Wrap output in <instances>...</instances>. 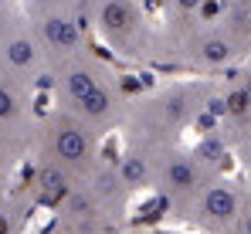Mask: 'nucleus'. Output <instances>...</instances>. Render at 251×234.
I'll return each mask as SVG.
<instances>
[{"mask_svg":"<svg viewBox=\"0 0 251 234\" xmlns=\"http://www.w3.org/2000/svg\"><path fill=\"white\" fill-rule=\"evenodd\" d=\"M44 38H48V44H54V48H61V51H72V48H78V41H82V34H78V24H72L68 17H48L41 24Z\"/></svg>","mask_w":251,"mask_h":234,"instance_id":"nucleus-1","label":"nucleus"},{"mask_svg":"<svg viewBox=\"0 0 251 234\" xmlns=\"http://www.w3.org/2000/svg\"><path fill=\"white\" fill-rule=\"evenodd\" d=\"M204 210L214 221H231L238 214V194L231 187H210L204 197Z\"/></svg>","mask_w":251,"mask_h":234,"instance_id":"nucleus-2","label":"nucleus"},{"mask_svg":"<svg viewBox=\"0 0 251 234\" xmlns=\"http://www.w3.org/2000/svg\"><path fill=\"white\" fill-rule=\"evenodd\" d=\"M54 150L61 159H68V163H78L85 153H88V139H85L78 129H61L58 136H54Z\"/></svg>","mask_w":251,"mask_h":234,"instance_id":"nucleus-3","label":"nucleus"},{"mask_svg":"<svg viewBox=\"0 0 251 234\" xmlns=\"http://www.w3.org/2000/svg\"><path fill=\"white\" fill-rule=\"evenodd\" d=\"M102 24H105L109 34H123L126 27L132 24V14H129V7H126L123 0H109L102 7Z\"/></svg>","mask_w":251,"mask_h":234,"instance_id":"nucleus-4","label":"nucleus"},{"mask_svg":"<svg viewBox=\"0 0 251 234\" xmlns=\"http://www.w3.org/2000/svg\"><path fill=\"white\" fill-rule=\"evenodd\" d=\"M167 183H170V187H176V190L194 187V183H197V170H194V163H190V159H170Z\"/></svg>","mask_w":251,"mask_h":234,"instance_id":"nucleus-5","label":"nucleus"},{"mask_svg":"<svg viewBox=\"0 0 251 234\" xmlns=\"http://www.w3.org/2000/svg\"><path fill=\"white\" fill-rule=\"evenodd\" d=\"M109 105H112V99H109V92L105 88H88L85 95H78V109H82L85 116H105L109 112Z\"/></svg>","mask_w":251,"mask_h":234,"instance_id":"nucleus-6","label":"nucleus"},{"mask_svg":"<svg viewBox=\"0 0 251 234\" xmlns=\"http://www.w3.org/2000/svg\"><path fill=\"white\" fill-rule=\"evenodd\" d=\"M38 187H41V194L48 197V200H58V197L68 194V180H65L61 170H54V166H44V170H41Z\"/></svg>","mask_w":251,"mask_h":234,"instance_id":"nucleus-7","label":"nucleus"},{"mask_svg":"<svg viewBox=\"0 0 251 234\" xmlns=\"http://www.w3.org/2000/svg\"><path fill=\"white\" fill-rule=\"evenodd\" d=\"M3 58H7V65H14V68H27L31 61H34V44L24 38L10 41L7 48H3Z\"/></svg>","mask_w":251,"mask_h":234,"instance_id":"nucleus-8","label":"nucleus"},{"mask_svg":"<svg viewBox=\"0 0 251 234\" xmlns=\"http://www.w3.org/2000/svg\"><path fill=\"white\" fill-rule=\"evenodd\" d=\"M201 58H204L207 65H224V61L231 58V44L224 38H210V41H204V48H201Z\"/></svg>","mask_w":251,"mask_h":234,"instance_id":"nucleus-9","label":"nucleus"},{"mask_svg":"<svg viewBox=\"0 0 251 234\" xmlns=\"http://www.w3.org/2000/svg\"><path fill=\"white\" fill-rule=\"evenodd\" d=\"M146 177H150V170H146V163H143L139 156H129L123 163V180L126 183H143Z\"/></svg>","mask_w":251,"mask_h":234,"instance_id":"nucleus-10","label":"nucleus"},{"mask_svg":"<svg viewBox=\"0 0 251 234\" xmlns=\"http://www.w3.org/2000/svg\"><path fill=\"white\" fill-rule=\"evenodd\" d=\"M65 85H68V92L78 99V95H85L88 88H95V78L88 75V72H72V75L65 78Z\"/></svg>","mask_w":251,"mask_h":234,"instance_id":"nucleus-11","label":"nucleus"},{"mask_svg":"<svg viewBox=\"0 0 251 234\" xmlns=\"http://www.w3.org/2000/svg\"><path fill=\"white\" fill-rule=\"evenodd\" d=\"M224 112H234V116H245V112H248V92H245V88H238V92H231V95L224 99Z\"/></svg>","mask_w":251,"mask_h":234,"instance_id":"nucleus-12","label":"nucleus"},{"mask_svg":"<svg viewBox=\"0 0 251 234\" xmlns=\"http://www.w3.org/2000/svg\"><path fill=\"white\" fill-rule=\"evenodd\" d=\"M14 112H17V99H14V95L0 85V119H10Z\"/></svg>","mask_w":251,"mask_h":234,"instance_id":"nucleus-13","label":"nucleus"},{"mask_svg":"<svg viewBox=\"0 0 251 234\" xmlns=\"http://www.w3.org/2000/svg\"><path fill=\"white\" fill-rule=\"evenodd\" d=\"M167 116L173 119V122L183 116V99H180V95H176V99H167Z\"/></svg>","mask_w":251,"mask_h":234,"instance_id":"nucleus-14","label":"nucleus"},{"mask_svg":"<svg viewBox=\"0 0 251 234\" xmlns=\"http://www.w3.org/2000/svg\"><path fill=\"white\" fill-rule=\"evenodd\" d=\"M217 153H221V146H217L214 139H207V143H204V146L197 150V156H207V159H214V156H217Z\"/></svg>","mask_w":251,"mask_h":234,"instance_id":"nucleus-15","label":"nucleus"},{"mask_svg":"<svg viewBox=\"0 0 251 234\" xmlns=\"http://www.w3.org/2000/svg\"><path fill=\"white\" fill-rule=\"evenodd\" d=\"M201 3H204V0H176L180 10H194V7H201Z\"/></svg>","mask_w":251,"mask_h":234,"instance_id":"nucleus-16","label":"nucleus"},{"mask_svg":"<svg viewBox=\"0 0 251 234\" xmlns=\"http://www.w3.org/2000/svg\"><path fill=\"white\" fill-rule=\"evenodd\" d=\"M210 112H214V116H221V112H224V102H221V99H214V102H210Z\"/></svg>","mask_w":251,"mask_h":234,"instance_id":"nucleus-17","label":"nucleus"},{"mask_svg":"<svg viewBox=\"0 0 251 234\" xmlns=\"http://www.w3.org/2000/svg\"><path fill=\"white\" fill-rule=\"evenodd\" d=\"M99 183H102V190H105V194H112V183H116V180H112V177H102Z\"/></svg>","mask_w":251,"mask_h":234,"instance_id":"nucleus-18","label":"nucleus"},{"mask_svg":"<svg viewBox=\"0 0 251 234\" xmlns=\"http://www.w3.org/2000/svg\"><path fill=\"white\" fill-rule=\"evenodd\" d=\"M0 234H10V224H7V217L0 214Z\"/></svg>","mask_w":251,"mask_h":234,"instance_id":"nucleus-19","label":"nucleus"},{"mask_svg":"<svg viewBox=\"0 0 251 234\" xmlns=\"http://www.w3.org/2000/svg\"><path fill=\"white\" fill-rule=\"evenodd\" d=\"M41 3H51V0H41Z\"/></svg>","mask_w":251,"mask_h":234,"instance_id":"nucleus-20","label":"nucleus"}]
</instances>
